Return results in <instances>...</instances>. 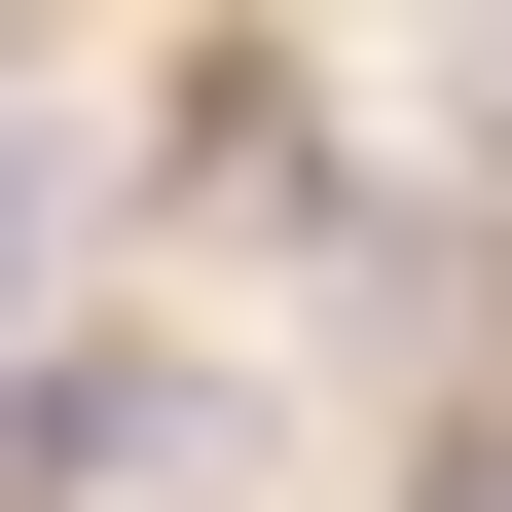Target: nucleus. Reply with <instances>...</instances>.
I'll list each match as a JSON object with an SVG mask.
<instances>
[{
	"label": "nucleus",
	"instance_id": "obj_2",
	"mask_svg": "<svg viewBox=\"0 0 512 512\" xmlns=\"http://www.w3.org/2000/svg\"><path fill=\"white\" fill-rule=\"evenodd\" d=\"M37 256H74V147H37V110H0V330H37Z\"/></svg>",
	"mask_w": 512,
	"mask_h": 512
},
{
	"label": "nucleus",
	"instance_id": "obj_1",
	"mask_svg": "<svg viewBox=\"0 0 512 512\" xmlns=\"http://www.w3.org/2000/svg\"><path fill=\"white\" fill-rule=\"evenodd\" d=\"M183 476H220L183 366H0V512H183Z\"/></svg>",
	"mask_w": 512,
	"mask_h": 512
}]
</instances>
